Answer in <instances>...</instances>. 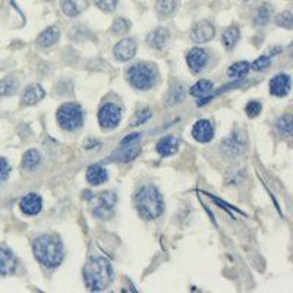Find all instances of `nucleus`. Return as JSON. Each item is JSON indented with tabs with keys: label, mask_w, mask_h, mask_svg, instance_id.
Masks as SVG:
<instances>
[{
	"label": "nucleus",
	"mask_w": 293,
	"mask_h": 293,
	"mask_svg": "<svg viewBox=\"0 0 293 293\" xmlns=\"http://www.w3.org/2000/svg\"><path fill=\"white\" fill-rule=\"evenodd\" d=\"M85 198L93 204V213L98 219L112 217L117 202V196L113 191H104L98 195H91V192H85Z\"/></svg>",
	"instance_id": "obj_6"
},
{
	"label": "nucleus",
	"mask_w": 293,
	"mask_h": 293,
	"mask_svg": "<svg viewBox=\"0 0 293 293\" xmlns=\"http://www.w3.org/2000/svg\"><path fill=\"white\" fill-rule=\"evenodd\" d=\"M107 179H109V173L101 164H93V166L87 169V181H88V183L98 186V185L104 183Z\"/></svg>",
	"instance_id": "obj_24"
},
{
	"label": "nucleus",
	"mask_w": 293,
	"mask_h": 293,
	"mask_svg": "<svg viewBox=\"0 0 293 293\" xmlns=\"http://www.w3.org/2000/svg\"><path fill=\"white\" fill-rule=\"evenodd\" d=\"M222 150L226 155H229L230 158H237L240 155L246 153V140H245V134L236 131L233 132L230 137H227L226 140L222 142Z\"/></svg>",
	"instance_id": "obj_9"
},
{
	"label": "nucleus",
	"mask_w": 293,
	"mask_h": 293,
	"mask_svg": "<svg viewBox=\"0 0 293 293\" xmlns=\"http://www.w3.org/2000/svg\"><path fill=\"white\" fill-rule=\"evenodd\" d=\"M150 117H151V110H150V109H144V110L138 112V114H137V119L134 120V123H132V125L134 126L141 125V123L147 122Z\"/></svg>",
	"instance_id": "obj_38"
},
{
	"label": "nucleus",
	"mask_w": 293,
	"mask_h": 293,
	"mask_svg": "<svg viewBox=\"0 0 293 293\" xmlns=\"http://www.w3.org/2000/svg\"><path fill=\"white\" fill-rule=\"evenodd\" d=\"M137 53V41L134 38H123L113 47V56L120 62H128Z\"/></svg>",
	"instance_id": "obj_11"
},
{
	"label": "nucleus",
	"mask_w": 293,
	"mask_h": 293,
	"mask_svg": "<svg viewBox=\"0 0 293 293\" xmlns=\"http://www.w3.org/2000/svg\"><path fill=\"white\" fill-rule=\"evenodd\" d=\"M21 211L27 216H37L43 208L41 196L35 192H29L19 201Z\"/></svg>",
	"instance_id": "obj_16"
},
{
	"label": "nucleus",
	"mask_w": 293,
	"mask_h": 293,
	"mask_svg": "<svg viewBox=\"0 0 293 293\" xmlns=\"http://www.w3.org/2000/svg\"><path fill=\"white\" fill-rule=\"evenodd\" d=\"M15 270H16V260L14 254L6 248H0V276H9Z\"/></svg>",
	"instance_id": "obj_22"
},
{
	"label": "nucleus",
	"mask_w": 293,
	"mask_h": 293,
	"mask_svg": "<svg viewBox=\"0 0 293 293\" xmlns=\"http://www.w3.org/2000/svg\"><path fill=\"white\" fill-rule=\"evenodd\" d=\"M276 131L277 134H280L281 137H292V131H293V119L290 114H283L280 116L279 119L276 120Z\"/></svg>",
	"instance_id": "obj_28"
},
{
	"label": "nucleus",
	"mask_w": 293,
	"mask_h": 293,
	"mask_svg": "<svg viewBox=\"0 0 293 293\" xmlns=\"http://www.w3.org/2000/svg\"><path fill=\"white\" fill-rule=\"evenodd\" d=\"M169 40H170V32L164 27H157L151 32H148V35L145 38L147 46L154 50H163L169 44Z\"/></svg>",
	"instance_id": "obj_13"
},
{
	"label": "nucleus",
	"mask_w": 293,
	"mask_h": 293,
	"mask_svg": "<svg viewBox=\"0 0 293 293\" xmlns=\"http://www.w3.org/2000/svg\"><path fill=\"white\" fill-rule=\"evenodd\" d=\"M94 5L104 14H112L116 11L119 0H94Z\"/></svg>",
	"instance_id": "obj_34"
},
{
	"label": "nucleus",
	"mask_w": 293,
	"mask_h": 293,
	"mask_svg": "<svg viewBox=\"0 0 293 293\" xmlns=\"http://www.w3.org/2000/svg\"><path fill=\"white\" fill-rule=\"evenodd\" d=\"M19 88V81L15 76H8L0 81V97H9L16 94Z\"/></svg>",
	"instance_id": "obj_29"
},
{
	"label": "nucleus",
	"mask_w": 293,
	"mask_h": 293,
	"mask_svg": "<svg viewBox=\"0 0 293 293\" xmlns=\"http://www.w3.org/2000/svg\"><path fill=\"white\" fill-rule=\"evenodd\" d=\"M214 35H216V27L207 19L196 21L191 28V40L196 44H205L211 41Z\"/></svg>",
	"instance_id": "obj_10"
},
{
	"label": "nucleus",
	"mask_w": 293,
	"mask_h": 293,
	"mask_svg": "<svg viewBox=\"0 0 293 293\" xmlns=\"http://www.w3.org/2000/svg\"><path fill=\"white\" fill-rule=\"evenodd\" d=\"M179 8V0H155L154 9L155 14L158 15L161 19H166L169 16L175 14Z\"/></svg>",
	"instance_id": "obj_23"
},
{
	"label": "nucleus",
	"mask_w": 293,
	"mask_h": 293,
	"mask_svg": "<svg viewBox=\"0 0 293 293\" xmlns=\"http://www.w3.org/2000/svg\"><path fill=\"white\" fill-rule=\"evenodd\" d=\"M57 123L65 131L72 132L79 129L84 123V112L82 107L76 103H66L57 110Z\"/></svg>",
	"instance_id": "obj_5"
},
{
	"label": "nucleus",
	"mask_w": 293,
	"mask_h": 293,
	"mask_svg": "<svg viewBox=\"0 0 293 293\" xmlns=\"http://www.w3.org/2000/svg\"><path fill=\"white\" fill-rule=\"evenodd\" d=\"M90 6L88 0H62L60 9L68 18H76L85 12Z\"/></svg>",
	"instance_id": "obj_18"
},
{
	"label": "nucleus",
	"mask_w": 293,
	"mask_h": 293,
	"mask_svg": "<svg viewBox=\"0 0 293 293\" xmlns=\"http://www.w3.org/2000/svg\"><path fill=\"white\" fill-rule=\"evenodd\" d=\"M240 38V31L237 25H230L226 28L222 34V44L226 47V50H232Z\"/></svg>",
	"instance_id": "obj_25"
},
{
	"label": "nucleus",
	"mask_w": 293,
	"mask_h": 293,
	"mask_svg": "<svg viewBox=\"0 0 293 293\" xmlns=\"http://www.w3.org/2000/svg\"><path fill=\"white\" fill-rule=\"evenodd\" d=\"M9 173H11V166H9L8 160L0 157V183H3L8 179Z\"/></svg>",
	"instance_id": "obj_37"
},
{
	"label": "nucleus",
	"mask_w": 293,
	"mask_h": 293,
	"mask_svg": "<svg viewBox=\"0 0 293 293\" xmlns=\"http://www.w3.org/2000/svg\"><path fill=\"white\" fill-rule=\"evenodd\" d=\"M274 22L277 27H281L284 29H292L293 28V14L290 11H284L279 14L274 18Z\"/></svg>",
	"instance_id": "obj_33"
},
{
	"label": "nucleus",
	"mask_w": 293,
	"mask_h": 293,
	"mask_svg": "<svg viewBox=\"0 0 293 293\" xmlns=\"http://www.w3.org/2000/svg\"><path fill=\"white\" fill-rule=\"evenodd\" d=\"M213 88H214V84L208 81V79H199L196 84L192 85V88H191V96H194V97H205L208 93L213 91Z\"/></svg>",
	"instance_id": "obj_30"
},
{
	"label": "nucleus",
	"mask_w": 293,
	"mask_h": 293,
	"mask_svg": "<svg viewBox=\"0 0 293 293\" xmlns=\"http://www.w3.org/2000/svg\"><path fill=\"white\" fill-rule=\"evenodd\" d=\"M251 69V63L249 62H236L233 63L229 69H227V75L232 79H239L242 76H245Z\"/></svg>",
	"instance_id": "obj_31"
},
{
	"label": "nucleus",
	"mask_w": 293,
	"mask_h": 293,
	"mask_svg": "<svg viewBox=\"0 0 293 293\" xmlns=\"http://www.w3.org/2000/svg\"><path fill=\"white\" fill-rule=\"evenodd\" d=\"M34 257L47 268H55L62 264L65 258V249L60 237L55 233H46L38 236L32 245Z\"/></svg>",
	"instance_id": "obj_1"
},
{
	"label": "nucleus",
	"mask_w": 293,
	"mask_h": 293,
	"mask_svg": "<svg viewBox=\"0 0 293 293\" xmlns=\"http://www.w3.org/2000/svg\"><path fill=\"white\" fill-rule=\"evenodd\" d=\"M290 76L286 73H279L270 79V93L274 97H284L290 93Z\"/></svg>",
	"instance_id": "obj_14"
},
{
	"label": "nucleus",
	"mask_w": 293,
	"mask_h": 293,
	"mask_svg": "<svg viewBox=\"0 0 293 293\" xmlns=\"http://www.w3.org/2000/svg\"><path fill=\"white\" fill-rule=\"evenodd\" d=\"M126 78L134 88L141 90V91H147L157 84L158 70L151 63L138 62L126 70Z\"/></svg>",
	"instance_id": "obj_4"
},
{
	"label": "nucleus",
	"mask_w": 293,
	"mask_h": 293,
	"mask_svg": "<svg viewBox=\"0 0 293 293\" xmlns=\"http://www.w3.org/2000/svg\"><path fill=\"white\" fill-rule=\"evenodd\" d=\"M122 120V109L114 103H106L98 112V122L103 129H114Z\"/></svg>",
	"instance_id": "obj_8"
},
{
	"label": "nucleus",
	"mask_w": 293,
	"mask_h": 293,
	"mask_svg": "<svg viewBox=\"0 0 293 293\" xmlns=\"http://www.w3.org/2000/svg\"><path fill=\"white\" fill-rule=\"evenodd\" d=\"M271 65V57L270 56H261L258 57L254 63H251V68L254 70H264Z\"/></svg>",
	"instance_id": "obj_36"
},
{
	"label": "nucleus",
	"mask_w": 293,
	"mask_h": 293,
	"mask_svg": "<svg viewBox=\"0 0 293 293\" xmlns=\"http://www.w3.org/2000/svg\"><path fill=\"white\" fill-rule=\"evenodd\" d=\"M273 14H274V11H273L271 3H267V2L261 3V5L255 9L254 15H252V24H254V27H255V28H264L265 25H268V22L271 21Z\"/></svg>",
	"instance_id": "obj_17"
},
{
	"label": "nucleus",
	"mask_w": 293,
	"mask_h": 293,
	"mask_svg": "<svg viewBox=\"0 0 293 293\" xmlns=\"http://www.w3.org/2000/svg\"><path fill=\"white\" fill-rule=\"evenodd\" d=\"M192 137L201 144H207L214 138V125L207 119L198 120L192 128Z\"/></svg>",
	"instance_id": "obj_15"
},
{
	"label": "nucleus",
	"mask_w": 293,
	"mask_h": 293,
	"mask_svg": "<svg viewBox=\"0 0 293 293\" xmlns=\"http://www.w3.org/2000/svg\"><path fill=\"white\" fill-rule=\"evenodd\" d=\"M263 110V106H261V103L260 101H255V100H252L249 101L248 104H246V107H245V113H246V116L248 117H257V116H260V113Z\"/></svg>",
	"instance_id": "obj_35"
},
{
	"label": "nucleus",
	"mask_w": 293,
	"mask_h": 293,
	"mask_svg": "<svg viewBox=\"0 0 293 293\" xmlns=\"http://www.w3.org/2000/svg\"><path fill=\"white\" fill-rule=\"evenodd\" d=\"M186 96V88L183 84H175L170 90H169L168 96H166V104L169 107L181 104L182 101L185 100Z\"/></svg>",
	"instance_id": "obj_26"
},
{
	"label": "nucleus",
	"mask_w": 293,
	"mask_h": 293,
	"mask_svg": "<svg viewBox=\"0 0 293 293\" xmlns=\"http://www.w3.org/2000/svg\"><path fill=\"white\" fill-rule=\"evenodd\" d=\"M44 97H46V91L41 85L31 84L25 88L21 100H22V104H25V106H34L38 101H41Z\"/></svg>",
	"instance_id": "obj_20"
},
{
	"label": "nucleus",
	"mask_w": 293,
	"mask_h": 293,
	"mask_svg": "<svg viewBox=\"0 0 293 293\" xmlns=\"http://www.w3.org/2000/svg\"><path fill=\"white\" fill-rule=\"evenodd\" d=\"M43 163V155L37 150H28L27 153L24 154L22 158V168L28 172H32L37 168H40V164Z\"/></svg>",
	"instance_id": "obj_27"
},
{
	"label": "nucleus",
	"mask_w": 293,
	"mask_h": 293,
	"mask_svg": "<svg viewBox=\"0 0 293 293\" xmlns=\"http://www.w3.org/2000/svg\"><path fill=\"white\" fill-rule=\"evenodd\" d=\"M243 3H249V2H252V0H242Z\"/></svg>",
	"instance_id": "obj_39"
},
{
	"label": "nucleus",
	"mask_w": 293,
	"mask_h": 293,
	"mask_svg": "<svg viewBox=\"0 0 293 293\" xmlns=\"http://www.w3.org/2000/svg\"><path fill=\"white\" fill-rule=\"evenodd\" d=\"M207 62H208V53L204 49L195 47L189 50V53L186 55V63L194 73H199L205 68Z\"/></svg>",
	"instance_id": "obj_12"
},
{
	"label": "nucleus",
	"mask_w": 293,
	"mask_h": 293,
	"mask_svg": "<svg viewBox=\"0 0 293 293\" xmlns=\"http://www.w3.org/2000/svg\"><path fill=\"white\" fill-rule=\"evenodd\" d=\"M141 134L135 132L126 137L125 140L120 142L119 148L110 155V161H119V163H129L135 160L141 153L140 147Z\"/></svg>",
	"instance_id": "obj_7"
},
{
	"label": "nucleus",
	"mask_w": 293,
	"mask_h": 293,
	"mask_svg": "<svg viewBox=\"0 0 293 293\" xmlns=\"http://www.w3.org/2000/svg\"><path fill=\"white\" fill-rule=\"evenodd\" d=\"M60 34H62L60 27H57V25H52V27H49V28L44 29L41 34L37 37V44H38L40 47H43V49L52 47V46H55V44L59 41Z\"/></svg>",
	"instance_id": "obj_19"
},
{
	"label": "nucleus",
	"mask_w": 293,
	"mask_h": 293,
	"mask_svg": "<svg viewBox=\"0 0 293 293\" xmlns=\"http://www.w3.org/2000/svg\"><path fill=\"white\" fill-rule=\"evenodd\" d=\"M132 27L131 21L125 18V16H117L112 24V32L114 35H125L129 32V29Z\"/></svg>",
	"instance_id": "obj_32"
},
{
	"label": "nucleus",
	"mask_w": 293,
	"mask_h": 293,
	"mask_svg": "<svg viewBox=\"0 0 293 293\" xmlns=\"http://www.w3.org/2000/svg\"><path fill=\"white\" fill-rule=\"evenodd\" d=\"M179 150V140L176 137H164L157 142V153L160 154L161 157H169L173 154L178 153Z\"/></svg>",
	"instance_id": "obj_21"
},
{
	"label": "nucleus",
	"mask_w": 293,
	"mask_h": 293,
	"mask_svg": "<svg viewBox=\"0 0 293 293\" xmlns=\"http://www.w3.org/2000/svg\"><path fill=\"white\" fill-rule=\"evenodd\" d=\"M84 280L90 290L100 292L113 280V267L104 257H93L84 267Z\"/></svg>",
	"instance_id": "obj_2"
},
{
	"label": "nucleus",
	"mask_w": 293,
	"mask_h": 293,
	"mask_svg": "<svg viewBox=\"0 0 293 293\" xmlns=\"http://www.w3.org/2000/svg\"><path fill=\"white\" fill-rule=\"evenodd\" d=\"M135 205L142 219L155 220L164 211V199L155 186L145 185L135 195Z\"/></svg>",
	"instance_id": "obj_3"
}]
</instances>
